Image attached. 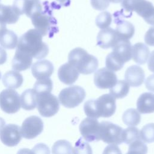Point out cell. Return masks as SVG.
Returning a JSON list of instances; mask_svg holds the SVG:
<instances>
[{
    "label": "cell",
    "instance_id": "cell-1",
    "mask_svg": "<svg viewBox=\"0 0 154 154\" xmlns=\"http://www.w3.org/2000/svg\"><path fill=\"white\" fill-rule=\"evenodd\" d=\"M42 37L36 29H31L20 37L16 49L32 58L42 59L49 52L48 46L42 41Z\"/></svg>",
    "mask_w": 154,
    "mask_h": 154
},
{
    "label": "cell",
    "instance_id": "cell-2",
    "mask_svg": "<svg viewBox=\"0 0 154 154\" xmlns=\"http://www.w3.org/2000/svg\"><path fill=\"white\" fill-rule=\"evenodd\" d=\"M116 109V98L110 94H103L96 100H88L84 105L85 114L88 117L94 119L109 117L114 114Z\"/></svg>",
    "mask_w": 154,
    "mask_h": 154
},
{
    "label": "cell",
    "instance_id": "cell-3",
    "mask_svg": "<svg viewBox=\"0 0 154 154\" xmlns=\"http://www.w3.org/2000/svg\"><path fill=\"white\" fill-rule=\"evenodd\" d=\"M68 61L79 73L84 75L94 72L99 65L98 60L94 56L81 48H76L69 52Z\"/></svg>",
    "mask_w": 154,
    "mask_h": 154
},
{
    "label": "cell",
    "instance_id": "cell-4",
    "mask_svg": "<svg viewBox=\"0 0 154 154\" xmlns=\"http://www.w3.org/2000/svg\"><path fill=\"white\" fill-rule=\"evenodd\" d=\"M122 7L128 12L135 11L149 25H154V6L146 0H123Z\"/></svg>",
    "mask_w": 154,
    "mask_h": 154
},
{
    "label": "cell",
    "instance_id": "cell-5",
    "mask_svg": "<svg viewBox=\"0 0 154 154\" xmlns=\"http://www.w3.org/2000/svg\"><path fill=\"white\" fill-rule=\"evenodd\" d=\"M30 18L35 29L43 36L48 34L51 37L58 31L56 20L43 10L35 13Z\"/></svg>",
    "mask_w": 154,
    "mask_h": 154
},
{
    "label": "cell",
    "instance_id": "cell-6",
    "mask_svg": "<svg viewBox=\"0 0 154 154\" xmlns=\"http://www.w3.org/2000/svg\"><path fill=\"white\" fill-rule=\"evenodd\" d=\"M85 97V90L78 85H72L63 89L59 95L60 102L65 107L72 108L79 105Z\"/></svg>",
    "mask_w": 154,
    "mask_h": 154
},
{
    "label": "cell",
    "instance_id": "cell-7",
    "mask_svg": "<svg viewBox=\"0 0 154 154\" xmlns=\"http://www.w3.org/2000/svg\"><path fill=\"white\" fill-rule=\"evenodd\" d=\"M37 107L41 116L50 117L58 112L59 100L51 92L38 93L37 94Z\"/></svg>",
    "mask_w": 154,
    "mask_h": 154
},
{
    "label": "cell",
    "instance_id": "cell-8",
    "mask_svg": "<svg viewBox=\"0 0 154 154\" xmlns=\"http://www.w3.org/2000/svg\"><path fill=\"white\" fill-rule=\"evenodd\" d=\"M122 131L123 129L119 125L103 121L100 123V140L109 144H120L123 142Z\"/></svg>",
    "mask_w": 154,
    "mask_h": 154
},
{
    "label": "cell",
    "instance_id": "cell-9",
    "mask_svg": "<svg viewBox=\"0 0 154 154\" xmlns=\"http://www.w3.org/2000/svg\"><path fill=\"white\" fill-rule=\"evenodd\" d=\"M20 98L15 90L9 88L0 93V108L7 114H14L20 108Z\"/></svg>",
    "mask_w": 154,
    "mask_h": 154
},
{
    "label": "cell",
    "instance_id": "cell-10",
    "mask_svg": "<svg viewBox=\"0 0 154 154\" xmlns=\"http://www.w3.org/2000/svg\"><path fill=\"white\" fill-rule=\"evenodd\" d=\"M79 131L85 140L88 142L100 140V123L97 119L87 117L79 125Z\"/></svg>",
    "mask_w": 154,
    "mask_h": 154
},
{
    "label": "cell",
    "instance_id": "cell-11",
    "mask_svg": "<svg viewBox=\"0 0 154 154\" xmlns=\"http://www.w3.org/2000/svg\"><path fill=\"white\" fill-rule=\"evenodd\" d=\"M43 130V122L38 116H32L26 118L20 128L22 136L26 139H33Z\"/></svg>",
    "mask_w": 154,
    "mask_h": 154
},
{
    "label": "cell",
    "instance_id": "cell-12",
    "mask_svg": "<svg viewBox=\"0 0 154 154\" xmlns=\"http://www.w3.org/2000/svg\"><path fill=\"white\" fill-rule=\"evenodd\" d=\"M22 138L20 128L14 124L4 126L0 133V140L5 145L13 147L17 145Z\"/></svg>",
    "mask_w": 154,
    "mask_h": 154
},
{
    "label": "cell",
    "instance_id": "cell-13",
    "mask_svg": "<svg viewBox=\"0 0 154 154\" xmlns=\"http://www.w3.org/2000/svg\"><path fill=\"white\" fill-rule=\"evenodd\" d=\"M117 81V75L113 71L106 67L99 69L94 75V83L97 88L100 89L110 88L116 84Z\"/></svg>",
    "mask_w": 154,
    "mask_h": 154
},
{
    "label": "cell",
    "instance_id": "cell-14",
    "mask_svg": "<svg viewBox=\"0 0 154 154\" xmlns=\"http://www.w3.org/2000/svg\"><path fill=\"white\" fill-rule=\"evenodd\" d=\"M112 48L111 54L122 64L132 58V45L129 40H120Z\"/></svg>",
    "mask_w": 154,
    "mask_h": 154
},
{
    "label": "cell",
    "instance_id": "cell-15",
    "mask_svg": "<svg viewBox=\"0 0 154 154\" xmlns=\"http://www.w3.org/2000/svg\"><path fill=\"white\" fill-rule=\"evenodd\" d=\"M119 40L115 29L108 27L102 29L98 33L97 45L103 49H108L112 48Z\"/></svg>",
    "mask_w": 154,
    "mask_h": 154
},
{
    "label": "cell",
    "instance_id": "cell-16",
    "mask_svg": "<svg viewBox=\"0 0 154 154\" xmlns=\"http://www.w3.org/2000/svg\"><path fill=\"white\" fill-rule=\"evenodd\" d=\"M54 70L52 63L47 60L36 61L31 67L32 75L37 79L49 78L53 73Z\"/></svg>",
    "mask_w": 154,
    "mask_h": 154
},
{
    "label": "cell",
    "instance_id": "cell-17",
    "mask_svg": "<svg viewBox=\"0 0 154 154\" xmlns=\"http://www.w3.org/2000/svg\"><path fill=\"white\" fill-rule=\"evenodd\" d=\"M144 77L143 69L137 65L129 67L126 69L125 74V81L129 85L133 87L140 86L144 82Z\"/></svg>",
    "mask_w": 154,
    "mask_h": 154
},
{
    "label": "cell",
    "instance_id": "cell-18",
    "mask_svg": "<svg viewBox=\"0 0 154 154\" xmlns=\"http://www.w3.org/2000/svg\"><path fill=\"white\" fill-rule=\"evenodd\" d=\"M79 73L77 69L69 62L61 66L58 70L59 79L66 85L73 84L78 79Z\"/></svg>",
    "mask_w": 154,
    "mask_h": 154
},
{
    "label": "cell",
    "instance_id": "cell-19",
    "mask_svg": "<svg viewBox=\"0 0 154 154\" xmlns=\"http://www.w3.org/2000/svg\"><path fill=\"white\" fill-rule=\"evenodd\" d=\"M137 111L141 114L154 112V94L146 92L141 94L137 101Z\"/></svg>",
    "mask_w": 154,
    "mask_h": 154
},
{
    "label": "cell",
    "instance_id": "cell-20",
    "mask_svg": "<svg viewBox=\"0 0 154 154\" xmlns=\"http://www.w3.org/2000/svg\"><path fill=\"white\" fill-rule=\"evenodd\" d=\"M32 62V57L16 49L12 60V68L14 70L23 71L30 67Z\"/></svg>",
    "mask_w": 154,
    "mask_h": 154
},
{
    "label": "cell",
    "instance_id": "cell-21",
    "mask_svg": "<svg viewBox=\"0 0 154 154\" xmlns=\"http://www.w3.org/2000/svg\"><path fill=\"white\" fill-rule=\"evenodd\" d=\"M19 15L13 6L0 4V24H13L17 22Z\"/></svg>",
    "mask_w": 154,
    "mask_h": 154
},
{
    "label": "cell",
    "instance_id": "cell-22",
    "mask_svg": "<svg viewBox=\"0 0 154 154\" xmlns=\"http://www.w3.org/2000/svg\"><path fill=\"white\" fill-rule=\"evenodd\" d=\"M150 54L149 48L143 43H137L132 46V58L139 64H145Z\"/></svg>",
    "mask_w": 154,
    "mask_h": 154
},
{
    "label": "cell",
    "instance_id": "cell-23",
    "mask_svg": "<svg viewBox=\"0 0 154 154\" xmlns=\"http://www.w3.org/2000/svg\"><path fill=\"white\" fill-rule=\"evenodd\" d=\"M23 81L22 75L14 70L6 72L2 77V83L7 88L16 89L19 88Z\"/></svg>",
    "mask_w": 154,
    "mask_h": 154
},
{
    "label": "cell",
    "instance_id": "cell-24",
    "mask_svg": "<svg viewBox=\"0 0 154 154\" xmlns=\"http://www.w3.org/2000/svg\"><path fill=\"white\" fill-rule=\"evenodd\" d=\"M119 40H129L135 32L134 26L126 20H120L117 23L115 29Z\"/></svg>",
    "mask_w": 154,
    "mask_h": 154
},
{
    "label": "cell",
    "instance_id": "cell-25",
    "mask_svg": "<svg viewBox=\"0 0 154 154\" xmlns=\"http://www.w3.org/2000/svg\"><path fill=\"white\" fill-rule=\"evenodd\" d=\"M21 107L25 110H32L37 106V93L34 89H27L20 96Z\"/></svg>",
    "mask_w": 154,
    "mask_h": 154
},
{
    "label": "cell",
    "instance_id": "cell-26",
    "mask_svg": "<svg viewBox=\"0 0 154 154\" xmlns=\"http://www.w3.org/2000/svg\"><path fill=\"white\" fill-rule=\"evenodd\" d=\"M17 43V36L13 31L6 28L0 32V45L4 48L8 49H14Z\"/></svg>",
    "mask_w": 154,
    "mask_h": 154
},
{
    "label": "cell",
    "instance_id": "cell-27",
    "mask_svg": "<svg viewBox=\"0 0 154 154\" xmlns=\"http://www.w3.org/2000/svg\"><path fill=\"white\" fill-rule=\"evenodd\" d=\"M129 91V84L125 80H119L109 88V94L116 99H122L128 94Z\"/></svg>",
    "mask_w": 154,
    "mask_h": 154
},
{
    "label": "cell",
    "instance_id": "cell-28",
    "mask_svg": "<svg viewBox=\"0 0 154 154\" xmlns=\"http://www.w3.org/2000/svg\"><path fill=\"white\" fill-rule=\"evenodd\" d=\"M122 120L126 125L136 126L141 121V116L137 109L129 108L123 114Z\"/></svg>",
    "mask_w": 154,
    "mask_h": 154
},
{
    "label": "cell",
    "instance_id": "cell-29",
    "mask_svg": "<svg viewBox=\"0 0 154 154\" xmlns=\"http://www.w3.org/2000/svg\"><path fill=\"white\" fill-rule=\"evenodd\" d=\"M122 141L126 144H130L134 141L140 139V131L138 128L131 126L122 131Z\"/></svg>",
    "mask_w": 154,
    "mask_h": 154
},
{
    "label": "cell",
    "instance_id": "cell-30",
    "mask_svg": "<svg viewBox=\"0 0 154 154\" xmlns=\"http://www.w3.org/2000/svg\"><path fill=\"white\" fill-rule=\"evenodd\" d=\"M53 153H74L73 148L71 144L64 140L56 141L52 146Z\"/></svg>",
    "mask_w": 154,
    "mask_h": 154
},
{
    "label": "cell",
    "instance_id": "cell-31",
    "mask_svg": "<svg viewBox=\"0 0 154 154\" xmlns=\"http://www.w3.org/2000/svg\"><path fill=\"white\" fill-rule=\"evenodd\" d=\"M52 81L49 78L37 79L34 85V90L37 94L51 92L52 90Z\"/></svg>",
    "mask_w": 154,
    "mask_h": 154
},
{
    "label": "cell",
    "instance_id": "cell-32",
    "mask_svg": "<svg viewBox=\"0 0 154 154\" xmlns=\"http://www.w3.org/2000/svg\"><path fill=\"white\" fill-rule=\"evenodd\" d=\"M140 136L144 143L154 142V123H150L144 125L140 131Z\"/></svg>",
    "mask_w": 154,
    "mask_h": 154
},
{
    "label": "cell",
    "instance_id": "cell-33",
    "mask_svg": "<svg viewBox=\"0 0 154 154\" xmlns=\"http://www.w3.org/2000/svg\"><path fill=\"white\" fill-rule=\"evenodd\" d=\"M42 10V6L40 0H26L24 9V14L26 16L31 17L33 14Z\"/></svg>",
    "mask_w": 154,
    "mask_h": 154
},
{
    "label": "cell",
    "instance_id": "cell-34",
    "mask_svg": "<svg viewBox=\"0 0 154 154\" xmlns=\"http://www.w3.org/2000/svg\"><path fill=\"white\" fill-rule=\"evenodd\" d=\"M95 22L97 26L100 29L108 28L112 22L111 14L108 11L102 12L96 17Z\"/></svg>",
    "mask_w": 154,
    "mask_h": 154
},
{
    "label": "cell",
    "instance_id": "cell-35",
    "mask_svg": "<svg viewBox=\"0 0 154 154\" xmlns=\"http://www.w3.org/2000/svg\"><path fill=\"white\" fill-rule=\"evenodd\" d=\"M147 152V147L141 138L136 140L129 144L128 153H146Z\"/></svg>",
    "mask_w": 154,
    "mask_h": 154
},
{
    "label": "cell",
    "instance_id": "cell-36",
    "mask_svg": "<svg viewBox=\"0 0 154 154\" xmlns=\"http://www.w3.org/2000/svg\"><path fill=\"white\" fill-rule=\"evenodd\" d=\"M105 64L106 67L113 72L118 71L120 70L124 64L120 63L117 59H116L111 53H109L106 58L105 61Z\"/></svg>",
    "mask_w": 154,
    "mask_h": 154
},
{
    "label": "cell",
    "instance_id": "cell-37",
    "mask_svg": "<svg viewBox=\"0 0 154 154\" xmlns=\"http://www.w3.org/2000/svg\"><path fill=\"white\" fill-rule=\"evenodd\" d=\"M74 153H91V149L88 144L84 141L81 138L79 139V140L76 143L75 147L73 148Z\"/></svg>",
    "mask_w": 154,
    "mask_h": 154
},
{
    "label": "cell",
    "instance_id": "cell-38",
    "mask_svg": "<svg viewBox=\"0 0 154 154\" xmlns=\"http://www.w3.org/2000/svg\"><path fill=\"white\" fill-rule=\"evenodd\" d=\"M90 2L94 9L100 11L105 10L109 5V0H91Z\"/></svg>",
    "mask_w": 154,
    "mask_h": 154
},
{
    "label": "cell",
    "instance_id": "cell-39",
    "mask_svg": "<svg viewBox=\"0 0 154 154\" xmlns=\"http://www.w3.org/2000/svg\"><path fill=\"white\" fill-rule=\"evenodd\" d=\"M26 1V0H14V1L13 4L12 6L19 16L24 14V9H25Z\"/></svg>",
    "mask_w": 154,
    "mask_h": 154
},
{
    "label": "cell",
    "instance_id": "cell-40",
    "mask_svg": "<svg viewBox=\"0 0 154 154\" xmlns=\"http://www.w3.org/2000/svg\"><path fill=\"white\" fill-rule=\"evenodd\" d=\"M144 40L147 45L154 46V26L150 27L146 32Z\"/></svg>",
    "mask_w": 154,
    "mask_h": 154
},
{
    "label": "cell",
    "instance_id": "cell-41",
    "mask_svg": "<svg viewBox=\"0 0 154 154\" xmlns=\"http://www.w3.org/2000/svg\"><path fill=\"white\" fill-rule=\"evenodd\" d=\"M145 85L148 90L154 92V74H152L147 78L145 81Z\"/></svg>",
    "mask_w": 154,
    "mask_h": 154
},
{
    "label": "cell",
    "instance_id": "cell-42",
    "mask_svg": "<svg viewBox=\"0 0 154 154\" xmlns=\"http://www.w3.org/2000/svg\"><path fill=\"white\" fill-rule=\"evenodd\" d=\"M33 152L35 153H49V148L44 144H38L33 148Z\"/></svg>",
    "mask_w": 154,
    "mask_h": 154
},
{
    "label": "cell",
    "instance_id": "cell-43",
    "mask_svg": "<svg viewBox=\"0 0 154 154\" xmlns=\"http://www.w3.org/2000/svg\"><path fill=\"white\" fill-rule=\"evenodd\" d=\"M104 153H121V152L119 150V148L116 146V144H110V145L108 146L105 150L103 151Z\"/></svg>",
    "mask_w": 154,
    "mask_h": 154
},
{
    "label": "cell",
    "instance_id": "cell-44",
    "mask_svg": "<svg viewBox=\"0 0 154 154\" xmlns=\"http://www.w3.org/2000/svg\"><path fill=\"white\" fill-rule=\"evenodd\" d=\"M147 65L149 70L154 72V50L150 53Z\"/></svg>",
    "mask_w": 154,
    "mask_h": 154
},
{
    "label": "cell",
    "instance_id": "cell-45",
    "mask_svg": "<svg viewBox=\"0 0 154 154\" xmlns=\"http://www.w3.org/2000/svg\"><path fill=\"white\" fill-rule=\"evenodd\" d=\"M7 61V53L5 49L0 47V65L4 64Z\"/></svg>",
    "mask_w": 154,
    "mask_h": 154
},
{
    "label": "cell",
    "instance_id": "cell-46",
    "mask_svg": "<svg viewBox=\"0 0 154 154\" xmlns=\"http://www.w3.org/2000/svg\"><path fill=\"white\" fill-rule=\"evenodd\" d=\"M56 1L64 6L68 5L70 2V0H56Z\"/></svg>",
    "mask_w": 154,
    "mask_h": 154
},
{
    "label": "cell",
    "instance_id": "cell-47",
    "mask_svg": "<svg viewBox=\"0 0 154 154\" xmlns=\"http://www.w3.org/2000/svg\"><path fill=\"white\" fill-rule=\"evenodd\" d=\"M5 122L4 119L2 117H0V133H1V131L2 129V128L5 126Z\"/></svg>",
    "mask_w": 154,
    "mask_h": 154
},
{
    "label": "cell",
    "instance_id": "cell-48",
    "mask_svg": "<svg viewBox=\"0 0 154 154\" xmlns=\"http://www.w3.org/2000/svg\"><path fill=\"white\" fill-rule=\"evenodd\" d=\"M109 1L112 3H119V2H121L123 0H109Z\"/></svg>",
    "mask_w": 154,
    "mask_h": 154
},
{
    "label": "cell",
    "instance_id": "cell-49",
    "mask_svg": "<svg viewBox=\"0 0 154 154\" xmlns=\"http://www.w3.org/2000/svg\"><path fill=\"white\" fill-rule=\"evenodd\" d=\"M1 72H0V79H1Z\"/></svg>",
    "mask_w": 154,
    "mask_h": 154
},
{
    "label": "cell",
    "instance_id": "cell-50",
    "mask_svg": "<svg viewBox=\"0 0 154 154\" xmlns=\"http://www.w3.org/2000/svg\"><path fill=\"white\" fill-rule=\"evenodd\" d=\"M1 1V0H0V1Z\"/></svg>",
    "mask_w": 154,
    "mask_h": 154
}]
</instances>
